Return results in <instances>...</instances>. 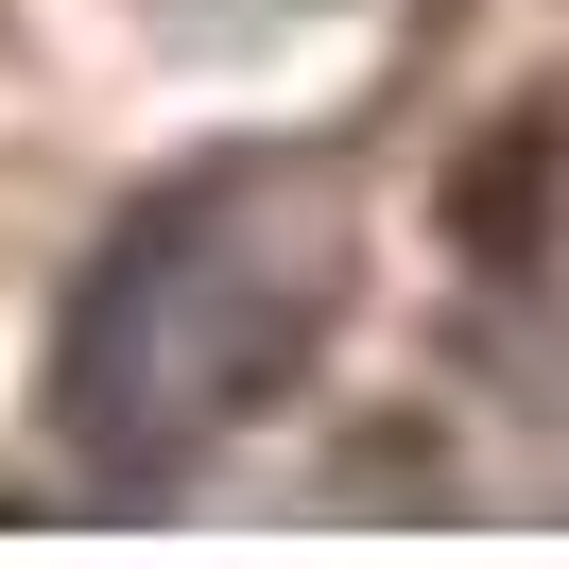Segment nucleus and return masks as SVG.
Wrapping results in <instances>:
<instances>
[{
    "instance_id": "nucleus-1",
    "label": "nucleus",
    "mask_w": 569,
    "mask_h": 569,
    "mask_svg": "<svg viewBox=\"0 0 569 569\" xmlns=\"http://www.w3.org/2000/svg\"><path fill=\"white\" fill-rule=\"evenodd\" d=\"M224 208H242V173L139 208L87 259V293H70V380H52V415H70V449L104 466V483H173V466L277 380V277H259V224H224Z\"/></svg>"
}]
</instances>
